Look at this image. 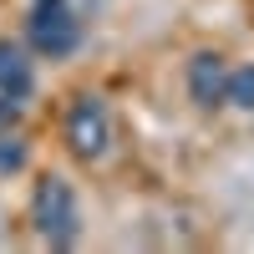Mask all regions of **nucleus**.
<instances>
[{
	"label": "nucleus",
	"instance_id": "nucleus-6",
	"mask_svg": "<svg viewBox=\"0 0 254 254\" xmlns=\"http://www.w3.org/2000/svg\"><path fill=\"white\" fill-rule=\"evenodd\" d=\"M229 107L254 112V61H249V66H234V71H229Z\"/></svg>",
	"mask_w": 254,
	"mask_h": 254
},
{
	"label": "nucleus",
	"instance_id": "nucleus-7",
	"mask_svg": "<svg viewBox=\"0 0 254 254\" xmlns=\"http://www.w3.org/2000/svg\"><path fill=\"white\" fill-rule=\"evenodd\" d=\"M26 137H5L0 132V178H10V173H20V168H26Z\"/></svg>",
	"mask_w": 254,
	"mask_h": 254
},
{
	"label": "nucleus",
	"instance_id": "nucleus-5",
	"mask_svg": "<svg viewBox=\"0 0 254 254\" xmlns=\"http://www.w3.org/2000/svg\"><path fill=\"white\" fill-rule=\"evenodd\" d=\"M188 97L198 107H224L229 102V61L219 51H198L188 61Z\"/></svg>",
	"mask_w": 254,
	"mask_h": 254
},
{
	"label": "nucleus",
	"instance_id": "nucleus-2",
	"mask_svg": "<svg viewBox=\"0 0 254 254\" xmlns=\"http://www.w3.org/2000/svg\"><path fill=\"white\" fill-rule=\"evenodd\" d=\"M31 224L36 234L56 244V249H71L76 234H81V208H76V188L66 178H41L36 183V198H31Z\"/></svg>",
	"mask_w": 254,
	"mask_h": 254
},
{
	"label": "nucleus",
	"instance_id": "nucleus-4",
	"mask_svg": "<svg viewBox=\"0 0 254 254\" xmlns=\"http://www.w3.org/2000/svg\"><path fill=\"white\" fill-rule=\"evenodd\" d=\"M36 92V71L20 46H10V41H0V122H10L20 107L31 102Z\"/></svg>",
	"mask_w": 254,
	"mask_h": 254
},
{
	"label": "nucleus",
	"instance_id": "nucleus-1",
	"mask_svg": "<svg viewBox=\"0 0 254 254\" xmlns=\"http://www.w3.org/2000/svg\"><path fill=\"white\" fill-rule=\"evenodd\" d=\"M81 36H87V20H81V5L76 0H31L26 10V41L36 56L46 61H66Z\"/></svg>",
	"mask_w": 254,
	"mask_h": 254
},
{
	"label": "nucleus",
	"instance_id": "nucleus-3",
	"mask_svg": "<svg viewBox=\"0 0 254 254\" xmlns=\"http://www.w3.org/2000/svg\"><path fill=\"white\" fill-rule=\"evenodd\" d=\"M66 147L81 158V163H97L102 153L112 147V112L102 97H76L71 112H66Z\"/></svg>",
	"mask_w": 254,
	"mask_h": 254
}]
</instances>
